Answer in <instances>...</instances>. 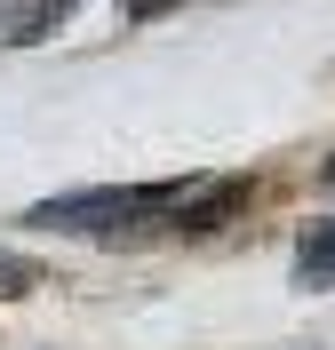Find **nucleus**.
<instances>
[{
    "mask_svg": "<svg viewBox=\"0 0 335 350\" xmlns=\"http://www.w3.org/2000/svg\"><path fill=\"white\" fill-rule=\"evenodd\" d=\"M200 191V175L184 183H96V191H64L24 207V231H80V239H136V231H160L176 199Z\"/></svg>",
    "mask_w": 335,
    "mask_h": 350,
    "instance_id": "f257e3e1",
    "label": "nucleus"
},
{
    "mask_svg": "<svg viewBox=\"0 0 335 350\" xmlns=\"http://www.w3.org/2000/svg\"><path fill=\"white\" fill-rule=\"evenodd\" d=\"M295 286L303 295H327L335 286V223H303V239H295Z\"/></svg>",
    "mask_w": 335,
    "mask_h": 350,
    "instance_id": "f03ea898",
    "label": "nucleus"
},
{
    "mask_svg": "<svg viewBox=\"0 0 335 350\" xmlns=\"http://www.w3.org/2000/svg\"><path fill=\"white\" fill-rule=\"evenodd\" d=\"M64 16H72V0H24V16H8V24H0V40L32 48V40H48V32H56Z\"/></svg>",
    "mask_w": 335,
    "mask_h": 350,
    "instance_id": "7ed1b4c3",
    "label": "nucleus"
},
{
    "mask_svg": "<svg viewBox=\"0 0 335 350\" xmlns=\"http://www.w3.org/2000/svg\"><path fill=\"white\" fill-rule=\"evenodd\" d=\"M32 286H40V271H32V262L0 255V295H32Z\"/></svg>",
    "mask_w": 335,
    "mask_h": 350,
    "instance_id": "20e7f679",
    "label": "nucleus"
},
{
    "mask_svg": "<svg viewBox=\"0 0 335 350\" xmlns=\"http://www.w3.org/2000/svg\"><path fill=\"white\" fill-rule=\"evenodd\" d=\"M160 8H168V0H136V16H160Z\"/></svg>",
    "mask_w": 335,
    "mask_h": 350,
    "instance_id": "39448f33",
    "label": "nucleus"
}]
</instances>
